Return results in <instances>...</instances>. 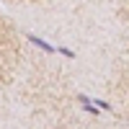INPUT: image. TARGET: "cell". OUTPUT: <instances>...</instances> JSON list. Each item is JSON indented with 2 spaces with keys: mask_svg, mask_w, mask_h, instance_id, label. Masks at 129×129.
<instances>
[{
  "mask_svg": "<svg viewBox=\"0 0 129 129\" xmlns=\"http://www.w3.org/2000/svg\"><path fill=\"white\" fill-rule=\"evenodd\" d=\"M93 103L98 106L101 111H111V103H109V101H103V98H93Z\"/></svg>",
  "mask_w": 129,
  "mask_h": 129,
  "instance_id": "obj_3",
  "label": "cell"
},
{
  "mask_svg": "<svg viewBox=\"0 0 129 129\" xmlns=\"http://www.w3.org/2000/svg\"><path fill=\"white\" fill-rule=\"evenodd\" d=\"M57 52H59V54H64V57H75V52L67 49V47H57Z\"/></svg>",
  "mask_w": 129,
  "mask_h": 129,
  "instance_id": "obj_4",
  "label": "cell"
},
{
  "mask_svg": "<svg viewBox=\"0 0 129 129\" xmlns=\"http://www.w3.org/2000/svg\"><path fill=\"white\" fill-rule=\"evenodd\" d=\"M28 41H31V44H34V47H39V49H44L47 54H49V52H57V47H52L49 41H44V39H39V36H34V34H28Z\"/></svg>",
  "mask_w": 129,
  "mask_h": 129,
  "instance_id": "obj_1",
  "label": "cell"
},
{
  "mask_svg": "<svg viewBox=\"0 0 129 129\" xmlns=\"http://www.w3.org/2000/svg\"><path fill=\"white\" fill-rule=\"evenodd\" d=\"M78 101L83 103V109H85V111H88V114H93V116H95V114H98V111H101V109H98V106H95V103H93V98H88V95H78Z\"/></svg>",
  "mask_w": 129,
  "mask_h": 129,
  "instance_id": "obj_2",
  "label": "cell"
}]
</instances>
